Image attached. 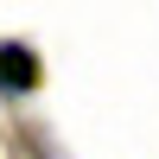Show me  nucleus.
Segmentation results:
<instances>
[{
	"label": "nucleus",
	"mask_w": 159,
	"mask_h": 159,
	"mask_svg": "<svg viewBox=\"0 0 159 159\" xmlns=\"http://www.w3.org/2000/svg\"><path fill=\"white\" fill-rule=\"evenodd\" d=\"M38 76H45V64H38V51L25 45V38H0V96H32Z\"/></svg>",
	"instance_id": "obj_1"
}]
</instances>
